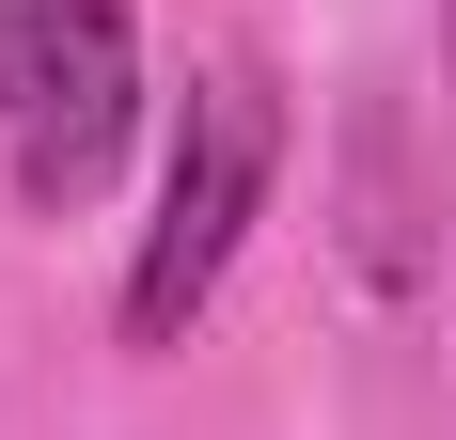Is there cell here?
Returning a JSON list of instances; mask_svg holds the SVG:
<instances>
[{"label":"cell","mask_w":456,"mask_h":440,"mask_svg":"<svg viewBox=\"0 0 456 440\" xmlns=\"http://www.w3.org/2000/svg\"><path fill=\"white\" fill-rule=\"evenodd\" d=\"M441 79H456V0H441Z\"/></svg>","instance_id":"cell-3"},{"label":"cell","mask_w":456,"mask_h":440,"mask_svg":"<svg viewBox=\"0 0 456 440\" xmlns=\"http://www.w3.org/2000/svg\"><path fill=\"white\" fill-rule=\"evenodd\" d=\"M268 174H283L268 63H252V47L189 63V110H174V142H158V220H142V252H126V346H189V330H205V299L236 283L252 220H268Z\"/></svg>","instance_id":"cell-1"},{"label":"cell","mask_w":456,"mask_h":440,"mask_svg":"<svg viewBox=\"0 0 456 440\" xmlns=\"http://www.w3.org/2000/svg\"><path fill=\"white\" fill-rule=\"evenodd\" d=\"M142 158V16L126 0H0V174L32 220L110 205Z\"/></svg>","instance_id":"cell-2"}]
</instances>
